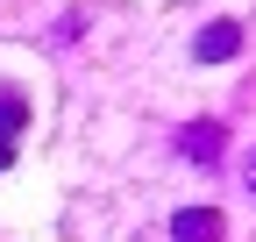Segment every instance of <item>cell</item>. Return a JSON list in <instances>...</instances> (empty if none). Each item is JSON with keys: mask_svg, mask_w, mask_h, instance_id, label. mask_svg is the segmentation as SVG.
I'll return each instance as SVG.
<instances>
[{"mask_svg": "<svg viewBox=\"0 0 256 242\" xmlns=\"http://www.w3.org/2000/svg\"><path fill=\"white\" fill-rule=\"evenodd\" d=\"M178 157L200 164V171H214L220 157H228V128H220V121H185L178 128Z\"/></svg>", "mask_w": 256, "mask_h": 242, "instance_id": "obj_1", "label": "cell"}, {"mask_svg": "<svg viewBox=\"0 0 256 242\" xmlns=\"http://www.w3.org/2000/svg\"><path fill=\"white\" fill-rule=\"evenodd\" d=\"M242 22L235 14H220V22H206L200 28V36H192V57H200V64H235V57H242Z\"/></svg>", "mask_w": 256, "mask_h": 242, "instance_id": "obj_2", "label": "cell"}, {"mask_svg": "<svg viewBox=\"0 0 256 242\" xmlns=\"http://www.w3.org/2000/svg\"><path fill=\"white\" fill-rule=\"evenodd\" d=\"M171 242H228V214L220 206H178Z\"/></svg>", "mask_w": 256, "mask_h": 242, "instance_id": "obj_3", "label": "cell"}, {"mask_svg": "<svg viewBox=\"0 0 256 242\" xmlns=\"http://www.w3.org/2000/svg\"><path fill=\"white\" fill-rule=\"evenodd\" d=\"M22 136H28V93L0 78V142H22Z\"/></svg>", "mask_w": 256, "mask_h": 242, "instance_id": "obj_4", "label": "cell"}, {"mask_svg": "<svg viewBox=\"0 0 256 242\" xmlns=\"http://www.w3.org/2000/svg\"><path fill=\"white\" fill-rule=\"evenodd\" d=\"M242 186H249V192H256V150H249V164H242Z\"/></svg>", "mask_w": 256, "mask_h": 242, "instance_id": "obj_5", "label": "cell"}, {"mask_svg": "<svg viewBox=\"0 0 256 242\" xmlns=\"http://www.w3.org/2000/svg\"><path fill=\"white\" fill-rule=\"evenodd\" d=\"M0 171H14V142H0Z\"/></svg>", "mask_w": 256, "mask_h": 242, "instance_id": "obj_6", "label": "cell"}]
</instances>
